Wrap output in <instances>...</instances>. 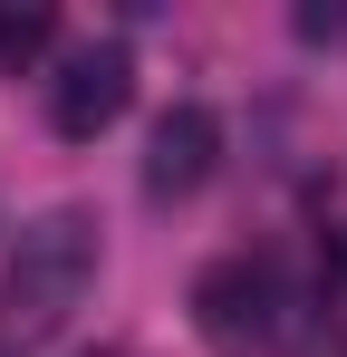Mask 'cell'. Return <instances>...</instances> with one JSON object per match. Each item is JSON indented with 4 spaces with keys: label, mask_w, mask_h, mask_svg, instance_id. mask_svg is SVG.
Listing matches in <instances>:
<instances>
[{
    "label": "cell",
    "mask_w": 347,
    "mask_h": 357,
    "mask_svg": "<svg viewBox=\"0 0 347 357\" xmlns=\"http://www.w3.org/2000/svg\"><path fill=\"white\" fill-rule=\"evenodd\" d=\"M97 280V213L58 203L39 222H20L10 261H0V348H49L68 328V309Z\"/></svg>",
    "instance_id": "6da1fadb"
},
{
    "label": "cell",
    "mask_w": 347,
    "mask_h": 357,
    "mask_svg": "<svg viewBox=\"0 0 347 357\" xmlns=\"http://www.w3.org/2000/svg\"><path fill=\"white\" fill-rule=\"evenodd\" d=\"M135 107V49L125 39H97L49 77V135L58 145H97L116 116Z\"/></svg>",
    "instance_id": "7a4b0ae2"
},
{
    "label": "cell",
    "mask_w": 347,
    "mask_h": 357,
    "mask_svg": "<svg viewBox=\"0 0 347 357\" xmlns=\"http://www.w3.org/2000/svg\"><path fill=\"white\" fill-rule=\"evenodd\" d=\"M213 165H222V116L193 107V97L164 107L155 135H145V203H183V193H203Z\"/></svg>",
    "instance_id": "3957f363"
},
{
    "label": "cell",
    "mask_w": 347,
    "mask_h": 357,
    "mask_svg": "<svg viewBox=\"0 0 347 357\" xmlns=\"http://www.w3.org/2000/svg\"><path fill=\"white\" fill-rule=\"evenodd\" d=\"M193 309H203L213 338H251V328L270 319V261H213V271L193 280Z\"/></svg>",
    "instance_id": "277c9868"
},
{
    "label": "cell",
    "mask_w": 347,
    "mask_h": 357,
    "mask_svg": "<svg viewBox=\"0 0 347 357\" xmlns=\"http://www.w3.org/2000/svg\"><path fill=\"white\" fill-rule=\"evenodd\" d=\"M58 39V20L49 10H0V68H20V59H39Z\"/></svg>",
    "instance_id": "5b68a950"
}]
</instances>
